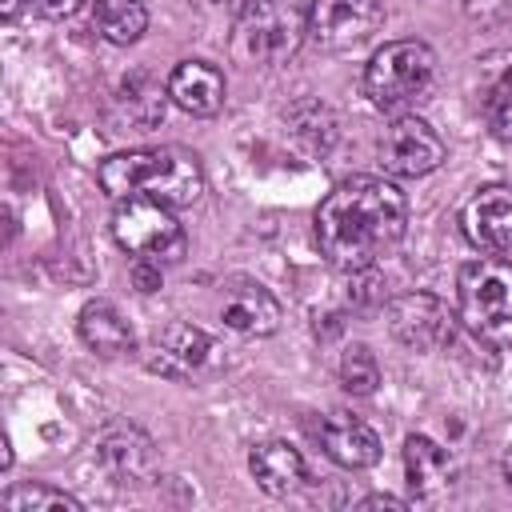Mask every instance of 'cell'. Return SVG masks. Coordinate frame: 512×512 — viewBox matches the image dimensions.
<instances>
[{"label": "cell", "instance_id": "1", "mask_svg": "<svg viewBox=\"0 0 512 512\" xmlns=\"http://www.w3.org/2000/svg\"><path fill=\"white\" fill-rule=\"evenodd\" d=\"M408 224L404 192L384 176H348L316 208V244L340 272H368Z\"/></svg>", "mask_w": 512, "mask_h": 512}, {"label": "cell", "instance_id": "2", "mask_svg": "<svg viewBox=\"0 0 512 512\" xmlns=\"http://www.w3.org/2000/svg\"><path fill=\"white\" fill-rule=\"evenodd\" d=\"M100 188L116 200L148 196L168 208H184L204 192V168H200L196 152H188L180 144L132 148V152H116L100 164Z\"/></svg>", "mask_w": 512, "mask_h": 512}, {"label": "cell", "instance_id": "3", "mask_svg": "<svg viewBox=\"0 0 512 512\" xmlns=\"http://www.w3.org/2000/svg\"><path fill=\"white\" fill-rule=\"evenodd\" d=\"M456 316L476 344L512 352V260H468L456 280Z\"/></svg>", "mask_w": 512, "mask_h": 512}, {"label": "cell", "instance_id": "4", "mask_svg": "<svg viewBox=\"0 0 512 512\" xmlns=\"http://www.w3.org/2000/svg\"><path fill=\"white\" fill-rule=\"evenodd\" d=\"M304 36V0H244L232 24V60L244 68H276L300 52Z\"/></svg>", "mask_w": 512, "mask_h": 512}, {"label": "cell", "instance_id": "5", "mask_svg": "<svg viewBox=\"0 0 512 512\" xmlns=\"http://www.w3.org/2000/svg\"><path fill=\"white\" fill-rule=\"evenodd\" d=\"M432 72H436V56L424 40H392L372 52L364 68V92L376 108L396 112L432 84Z\"/></svg>", "mask_w": 512, "mask_h": 512}, {"label": "cell", "instance_id": "6", "mask_svg": "<svg viewBox=\"0 0 512 512\" xmlns=\"http://www.w3.org/2000/svg\"><path fill=\"white\" fill-rule=\"evenodd\" d=\"M112 236L136 260H156V264L180 260L184 244H188L180 220L172 216V208L160 204V200H148V196H128V200L116 204Z\"/></svg>", "mask_w": 512, "mask_h": 512}, {"label": "cell", "instance_id": "7", "mask_svg": "<svg viewBox=\"0 0 512 512\" xmlns=\"http://www.w3.org/2000/svg\"><path fill=\"white\" fill-rule=\"evenodd\" d=\"M456 312L432 292H404L388 300V332L412 352H436L456 332Z\"/></svg>", "mask_w": 512, "mask_h": 512}, {"label": "cell", "instance_id": "8", "mask_svg": "<svg viewBox=\"0 0 512 512\" xmlns=\"http://www.w3.org/2000/svg\"><path fill=\"white\" fill-rule=\"evenodd\" d=\"M376 152H380L384 172L404 176V180H416V176H428L432 168H440L444 140L436 136V128L428 120H420V116H396L384 128Z\"/></svg>", "mask_w": 512, "mask_h": 512}, {"label": "cell", "instance_id": "9", "mask_svg": "<svg viewBox=\"0 0 512 512\" xmlns=\"http://www.w3.org/2000/svg\"><path fill=\"white\" fill-rule=\"evenodd\" d=\"M384 4L380 0H312L308 8V36L328 52L360 48L380 28Z\"/></svg>", "mask_w": 512, "mask_h": 512}, {"label": "cell", "instance_id": "10", "mask_svg": "<svg viewBox=\"0 0 512 512\" xmlns=\"http://www.w3.org/2000/svg\"><path fill=\"white\" fill-rule=\"evenodd\" d=\"M460 224H464V236H468L480 252H492V256L512 252V188H508V184H488V188H480V192L464 204Z\"/></svg>", "mask_w": 512, "mask_h": 512}, {"label": "cell", "instance_id": "11", "mask_svg": "<svg viewBox=\"0 0 512 512\" xmlns=\"http://www.w3.org/2000/svg\"><path fill=\"white\" fill-rule=\"evenodd\" d=\"M208 352H212V340H208L200 328H192V324H168V328L148 344L144 364H148V372H156V376L188 380V376H196V372L204 368Z\"/></svg>", "mask_w": 512, "mask_h": 512}, {"label": "cell", "instance_id": "12", "mask_svg": "<svg viewBox=\"0 0 512 512\" xmlns=\"http://www.w3.org/2000/svg\"><path fill=\"white\" fill-rule=\"evenodd\" d=\"M220 320L224 328L240 332V336H268L280 328V300L256 284V280H228L224 300H220Z\"/></svg>", "mask_w": 512, "mask_h": 512}, {"label": "cell", "instance_id": "13", "mask_svg": "<svg viewBox=\"0 0 512 512\" xmlns=\"http://www.w3.org/2000/svg\"><path fill=\"white\" fill-rule=\"evenodd\" d=\"M476 100L488 132L496 140H512V48L488 52L476 72Z\"/></svg>", "mask_w": 512, "mask_h": 512}, {"label": "cell", "instance_id": "14", "mask_svg": "<svg viewBox=\"0 0 512 512\" xmlns=\"http://www.w3.org/2000/svg\"><path fill=\"white\" fill-rule=\"evenodd\" d=\"M320 448L328 452V460H336L340 468H372L380 460V436L348 412H328L316 428Z\"/></svg>", "mask_w": 512, "mask_h": 512}, {"label": "cell", "instance_id": "15", "mask_svg": "<svg viewBox=\"0 0 512 512\" xmlns=\"http://www.w3.org/2000/svg\"><path fill=\"white\" fill-rule=\"evenodd\" d=\"M168 100L188 116H216L224 108V76L208 60H180L168 76Z\"/></svg>", "mask_w": 512, "mask_h": 512}, {"label": "cell", "instance_id": "16", "mask_svg": "<svg viewBox=\"0 0 512 512\" xmlns=\"http://www.w3.org/2000/svg\"><path fill=\"white\" fill-rule=\"evenodd\" d=\"M96 452H100V464L120 484H144V476L152 468V440L136 424H112V428H104V436L96 440Z\"/></svg>", "mask_w": 512, "mask_h": 512}, {"label": "cell", "instance_id": "17", "mask_svg": "<svg viewBox=\"0 0 512 512\" xmlns=\"http://www.w3.org/2000/svg\"><path fill=\"white\" fill-rule=\"evenodd\" d=\"M248 468L256 476V484L268 492V496H288L304 484V456L288 444V440H264L252 448L248 456Z\"/></svg>", "mask_w": 512, "mask_h": 512}, {"label": "cell", "instance_id": "18", "mask_svg": "<svg viewBox=\"0 0 512 512\" xmlns=\"http://www.w3.org/2000/svg\"><path fill=\"white\" fill-rule=\"evenodd\" d=\"M76 332H80V340H84L96 356H124V352H132V344H136L128 320H124L120 308L108 304V300H88V304L80 308Z\"/></svg>", "mask_w": 512, "mask_h": 512}, {"label": "cell", "instance_id": "19", "mask_svg": "<svg viewBox=\"0 0 512 512\" xmlns=\"http://www.w3.org/2000/svg\"><path fill=\"white\" fill-rule=\"evenodd\" d=\"M404 472H408L412 492L428 496V492H436L448 480L452 460H448V452L432 436H408L404 440Z\"/></svg>", "mask_w": 512, "mask_h": 512}, {"label": "cell", "instance_id": "20", "mask_svg": "<svg viewBox=\"0 0 512 512\" xmlns=\"http://www.w3.org/2000/svg\"><path fill=\"white\" fill-rule=\"evenodd\" d=\"M92 24L108 44H136L148 28L144 0H96Z\"/></svg>", "mask_w": 512, "mask_h": 512}, {"label": "cell", "instance_id": "21", "mask_svg": "<svg viewBox=\"0 0 512 512\" xmlns=\"http://www.w3.org/2000/svg\"><path fill=\"white\" fill-rule=\"evenodd\" d=\"M116 104L124 108V120L132 124V128H152L160 116H164V96H160V88L148 80V72H136V76H128L124 84H120V96H116Z\"/></svg>", "mask_w": 512, "mask_h": 512}, {"label": "cell", "instance_id": "22", "mask_svg": "<svg viewBox=\"0 0 512 512\" xmlns=\"http://www.w3.org/2000/svg\"><path fill=\"white\" fill-rule=\"evenodd\" d=\"M4 508L12 512H80V500L60 492V488H48V484H16L0 496Z\"/></svg>", "mask_w": 512, "mask_h": 512}, {"label": "cell", "instance_id": "23", "mask_svg": "<svg viewBox=\"0 0 512 512\" xmlns=\"http://www.w3.org/2000/svg\"><path fill=\"white\" fill-rule=\"evenodd\" d=\"M340 380H344V388H348L352 396H372V392H376V384H380V364H376V356H372L368 344L344 348V356H340Z\"/></svg>", "mask_w": 512, "mask_h": 512}, {"label": "cell", "instance_id": "24", "mask_svg": "<svg viewBox=\"0 0 512 512\" xmlns=\"http://www.w3.org/2000/svg\"><path fill=\"white\" fill-rule=\"evenodd\" d=\"M308 112H312V120H304L300 104L288 112L292 136H300L312 152H328V144H332V136H336V120H332V112H328L324 104H316V100H308Z\"/></svg>", "mask_w": 512, "mask_h": 512}, {"label": "cell", "instance_id": "25", "mask_svg": "<svg viewBox=\"0 0 512 512\" xmlns=\"http://www.w3.org/2000/svg\"><path fill=\"white\" fill-rule=\"evenodd\" d=\"M464 16L476 24H508L512 20V0H464Z\"/></svg>", "mask_w": 512, "mask_h": 512}, {"label": "cell", "instance_id": "26", "mask_svg": "<svg viewBox=\"0 0 512 512\" xmlns=\"http://www.w3.org/2000/svg\"><path fill=\"white\" fill-rule=\"evenodd\" d=\"M160 280H164V276H160V264H156V260H136V264H132V284H136L140 292H156Z\"/></svg>", "mask_w": 512, "mask_h": 512}, {"label": "cell", "instance_id": "27", "mask_svg": "<svg viewBox=\"0 0 512 512\" xmlns=\"http://www.w3.org/2000/svg\"><path fill=\"white\" fill-rule=\"evenodd\" d=\"M24 4H28V12H36V16L60 20V16L76 12V4H80V0H24Z\"/></svg>", "mask_w": 512, "mask_h": 512}, {"label": "cell", "instance_id": "28", "mask_svg": "<svg viewBox=\"0 0 512 512\" xmlns=\"http://www.w3.org/2000/svg\"><path fill=\"white\" fill-rule=\"evenodd\" d=\"M360 508H396V512H404L408 504H404V500H396V496H364V500H360Z\"/></svg>", "mask_w": 512, "mask_h": 512}, {"label": "cell", "instance_id": "29", "mask_svg": "<svg viewBox=\"0 0 512 512\" xmlns=\"http://www.w3.org/2000/svg\"><path fill=\"white\" fill-rule=\"evenodd\" d=\"M20 4H24V0H4V4H0V12H4V20H16V12H20Z\"/></svg>", "mask_w": 512, "mask_h": 512}, {"label": "cell", "instance_id": "30", "mask_svg": "<svg viewBox=\"0 0 512 512\" xmlns=\"http://www.w3.org/2000/svg\"><path fill=\"white\" fill-rule=\"evenodd\" d=\"M504 480L512 484V444H508V452H504Z\"/></svg>", "mask_w": 512, "mask_h": 512}]
</instances>
